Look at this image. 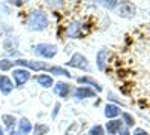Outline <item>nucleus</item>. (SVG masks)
Listing matches in <instances>:
<instances>
[{
    "label": "nucleus",
    "instance_id": "nucleus-8",
    "mask_svg": "<svg viewBox=\"0 0 150 135\" xmlns=\"http://www.w3.org/2000/svg\"><path fill=\"white\" fill-rule=\"evenodd\" d=\"M93 96H96V93L92 89L78 87L77 90H75V98H78V99H83V98H93Z\"/></svg>",
    "mask_w": 150,
    "mask_h": 135
},
{
    "label": "nucleus",
    "instance_id": "nucleus-6",
    "mask_svg": "<svg viewBox=\"0 0 150 135\" xmlns=\"http://www.w3.org/2000/svg\"><path fill=\"white\" fill-rule=\"evenodd\" d=\"M54 92L60 96V98H68L69 92H71V86L68 83H57L56 87H54Z\"/></svg>",
    "mask_w": 150,
    "mask_h": 135
},
{
    "label": "nucleus",
    "instance_id": "nucleus-14",
    "mask_svg": "<svg viewBox=\"0 0 150 135\" xmlns=\"http://www.w3.org/2000/svg\"><path fill=\"white\" fill-rule=\"evenodd\" d=\"M36 80H38V83H39V86H42V87H51L53 86V78L48 77V75H39Z\"/></svg>",
    "mask_w": 150,
    "mask_h": 135
},
{
    "label": "nucleus",
    "instance_id": "nucleus-3",
    "mask_svg": "<svg viewBox=\"0 0 150 135\" xmlns=\"http://www.w3.org/2000/svg\"><path fill=\"white\" fill-rule=\"evenodd\" d=\"M68 65L72 66V68H78V69H86V71H89V63H87V59H86L83 54H80V53L74 54L72 59L68 62Z\"/></svg>",
    "mask_w": 150,
    "mask_h": 135
},
{
    "label": "nucleus",
    "instance_id": "nucleus-21",
    "mask_svg": "<svg viewBox=\"0 0 150 135\" xmlns=\"http://www.w3.org/2000/svg\"><path fill=\"white\" fill-rule=\"evenodd\" d=\"M12 65H14V62H11V60H0V69H2V71L11 69Z\"/></svg>",
    "mask_w": 150,
    "mask_h": 135
},
{
    "label": "nucleus",
    "instance_id": "nucleus-4",
    "mask_svg": "<svg viewBox=\"0 0 150 135\" xmlns=\"http://www.w3.org/2000/svg\"><path fill=\"white\" fill-rule=\"evenodd\" d=\"M12 77H14V80H15L18 87H21V86H24V84L29 81L30 72L27 69H15L14 72H12Z\"/></svg>",
    "mask_w": 150,
    "mask_h": 135
},
{
    "label": "nucleus",
    "instance_id": "nucleus-25",
    "mask_svg": "<svg viewBox=\"0 0 150 135\" xmlns=\"http://www.w3.org/2000/svg\"><path fill=\"white\" fill-rule=\"evenodd\" d=\"M120 135H129V131H128V129H123V131L120 132Z\"/></svg>",
    "mask_w": 150,
    "mask_h": 135
},
{
    "label": "nucleus",
    "instance_id": "nucleus-2",
    "mask_svg": "<svg viewBox=\"0 0 150 135\" xmlns=\"http://www.w3.org/2000/svg\"><path fill=\"white\" fill-rule=\"evenodd\" d=\"M35 51L36 54H39L45 59H53L57 54V47L53 44H38L35 47Z\"/></svg>",
    "mask_w": 150,
    "mask_h": 135
},
{
    "label": "nucleus",
    "instance_id": "nucleus-20",
    "mask_svg": "<svg viewBox=\"0 0 150 135\" xmlns=\"http://www.w3.org/2000/svg\"><path fill=\"white\" fill-rule=\"evenodd\" d=\"M89 135H104V128L101 125H96L89 131Z\"/></svg>",
    "mask_w": 150,
    "mask_h": 135
},
{
    "label": "nucleus",
    "instance_id": "nucleus-1",
    "mask_svg": "<svg viewBox=\"0 0 150 135\" xmlns=\"http://www.w3.org/2000/svg\"><path fill=\"white\" fill-rule=\"evenodd\" d=\"M48 26V18L44 12L36 11L29 18V29L30 30H44Z\"/></svg>",
    "mask_w": 150,
    "mask_h": 135
},
{
    "label": "nucleus",
    "instance_id": "nucleus-15",
    "mask_svg": "<svg viewBox=\"0 0 150 135\" xmlns=\"http://www.w3.org/2000/svg\"><path fill=\"white\" fill-rule=\"evenodd\" d=\"M78 83H84V84H90V86H93V87H96V90L98 92H101L102 90V87H101V86H99L93 78H90V77H81V78H78Z\"/></svg>",
    "mask_w": 150,
    "mask_h": 135
},
{
    "label": "nucleus",
    "instance_id": "nucleus-19",
    "mask_svg": "<svg viewBox=\"0 0 150 135\" xmlns=\"http://www.w3.org/2000/svg\"><path fill=\"white\" fill-rule=\"evenodd\" d=\"M47 132H48V126H45V125H36L33 135H44V134H47Z\"/></svg>",
    "mask_w": 150,
    "mask_h": 135
},
{
    "label": "nucleus",
    "instance_id": "nucleus-18",
    "mask_svg": "<svg viewBox=\"0 0 150 135\" xmlns=\"http://www.w3.org/2000/svg\"><path fill=\"white\" fill-rule=\"evenodd\" d=\"M2 119H3V122H5L6 128L12 132V129H14V126H15V117H14V116H8V114H5Z\"/></svg>",
    "mask_w": 150,
    "mask_h": 135
},
{
    "label": "nucleus",
    "instance_id": "nucleus-27",
    "mask_svg": "<svg viewBox=\"0 0 150 135\" xmlns=\"http://www.w3.org/2000/svg\"><path fill=\"white\" fill-rule=\"evenodd\" d=\"M11 135H18V134H15V132H11Z\"/></svg>",
    "mask_w": 150,
    "mask_h": 135
},
{
    "label": "nucleus",
    "instance_id": "nucleus-24",
    "mask_svg": "<svg viewBox=\"0 0 150 135\" xmlns=\"http://www.w3.org/2000/svg\"><path fill=\"white\" fill-rule=\"evenodd\" d=\"M104 5H105V6H107V8H114V6H116V5H117V3H116V2H110V3H108V2H105V3H104Z\"/></svg>",
    "mask_w": 150,
    "mask_h": 135
},
{
    "label": "nucleus",
    "instance_id": "nucleus-5",
    "mask_svg": "<svg viewBox=\"0 0 150 135\" xmlns=\"http://www.w3.org/2000/svg\"><path fill=\"white\" fill-rule=\"evenodd\" d=\"M14 63L21 65V66H27V68H30V69H33V71L48 69V66H47L45 63H42V62H35V60H23V59H20V60H17V62H14Z\"/></svg>",
    "mask_w": 150,
    "mask_h": 135
},
{
    "label": "nucleus",
    "instance_id": "nucleus-16",
    "mask_svg": "<svg viewBox=\"0 0 150 135\" xmlns=\"http://www.w3.org/2000/svg\"><path fill=\"white\" fill-rule=\"evenodd\" d=\"M48 71L54 74V75H65V77H71V74L65 69V68H60V66H51V68H48Z\"/></svg>",
    "mask_w": 150,
    "mask_h": 135
},
{
    "label": "nucleus",
    "instance_id": "nucleus-10",
    "mask_svg": "<svg viewBox=\"0 0 150 135\" xmlns=\"http://www.w3.org/2000/svg\"><path fill=\"white\" fill-rule=\"evenodd\" d=\"M122 120H111L107 123V131L108 134H117L120 129H122Z\"/></svg>",
    "mask_w": 150,
    "mask_h": 135
},
{
    "label": "nucleus",
    "instance_id": "nucleus-26",
    "mask_svg": "<svg viewBox=\"0 0 150 135\" xmlns=\"http://www.w3.org/2000/svg\"><path fill=\"white\" fill-rule=\"evenodd\" d=\"M0 135H5V134H3V129H2V128H0Z\"/></svg>",
    "mask_w": 150,
    "mask_h": 135
},
{
    "label": "nucleus",
    "instance_id": "nucleus-22",
    "mask_svg": "<svg viewBox=\"0 0 150 135\" xmlns=\"http://www.w3.org/2000/svg\"><path fill=\"white\" fill-rule=\"evenodd\" d=\"M123 120L126 122V125H128V126H132V125L135 123L134 119H132V116H131V114H128V113H125V114H123Z\"/></svg>",
    "mask_w": 150,
    "mask_h": 135
},
{
    "label": "nucleus",
    "instance_id": "nucleus-12",
    "mask_svg": "<svg viewBox=\"0 0 150 135\" xmlns=\"http://www.w3.org/2000/svg\"><path fill=\"white\" fill-rule=\"evenodd\" d=\"M120 114V108L117 107V105H112V104H108L107 107H105V116L107 117H116V116H119Z\"/></svg>",
    "mask_w": 150,
    "mask_h": 135
},
{
    "label": "nucleus",
    "instance_id": "nucleus-11",
    "mask_svg": "<svg viewBox=\"0 0 150 135\" xmlns=\"http://www.w3.org/2000/svg\"><path fill=\"white\" fill-rule=\"evenodd\" d=\"M68 36H69V38H80V36H81V30H80V26H78V24L77 23H72L71 24V26L68 27Z\"/></svg>",
    "mask_w": 150,
    "mask_h": 135
},
{
    "label": "nucleus",
    "instance_id": "nucleus-17",
    "mask_svg": "<svg viewBox=\"0 0 150 135\" xmlns=\"http://www.w3.org/2000/svg\"><path fill=\"white\" fill-rule=\"evenodd\" d=\"M105 57H107V51L105 50H101L96 56V62H98V68L99 69H104V63H105Z\"/></svg>",
    "mask_w": 150,
    "mask_h": 135
},
{
    "label": "nucleus",
    "instance_id": "nucleus-23",
    "mask_svg": "<svg viewBox=\"0 0 150 135\" xmlns=\"http://www.w3.org/2000/svg\"><path fill=\"white\" fill-rule=\"evenodd\" d=\"M134 135H149L144 129H141V128H138V129H135V132H134Z\"/></svg>",
    "mask_w": 150,
    "mask_h": 135
},
{
    "label": "nucleus",
    "instance_id": "nucleus-9",
    "mask_svg": "<svg viewBox=\"0 0 150 135\" xmlns=\"http://www.w3.org/2000/svg\"><path fill=\"white\" fill-rule=\"evenodd\" d=\"M0 90H2V93H5V95H8L12 90V81L5 75L0 77Z\"/></svg>",
    "mask_w": 150,
    "mask_h": 135
},
{
    "label": "nucleus",
    "instance_id": "nucleus-7",
    "mask_svg": "<svg viewBox=\"0 0 150 135\" xmlns=\"http://www.w3.org/2000/svg\"><path fill=\"white\" fill-rule=\"evenodd\" d=\"M119 12H120V15H122V17H131V15H134V12H135V6H134L132 3L125 2V3L120 5Z\"/></svg>",
    "mask_w": 150,
    "mask_h": 135
},
{
    "label": "nucleus",
    "instance_id": "nucleus-13",
    "mask_svg": "<svg viewBox=\"0 0 150 135\" xmlns=\"http://www.w3.org/2000/svg\"><path fill=\"white\" fill-rule=\"evenodd\" d=\"M18 131H20V134H29L30 131H32V125H30V122L27 120V119H21L20 120V125H18Z\"/></svg>",
    "mask_w": 150,
    "mask_h": 135
}]
</instances>
